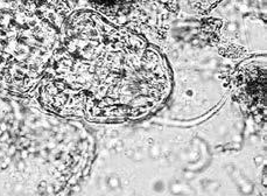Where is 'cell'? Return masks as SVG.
<instances>
[{"mask_svg": "<svg viewBox=\"0 0 267 196\" xmlns=\"http://www.w3.org/2000/svg\"><path fill=\"white\" fill-rule=\"evenodd\" d=\"M84 37L71 25L63 50L39 82L40 104L64 117L137 120L155 113L171 91L167 61L140 34L95 15Z\"/></svg>", "mask_w": 267, "mask_h": 196, "instance_id": "1", "label": "cell"}, {"mask_svg": "<svg viewBox=\"0 0 267 196\" xmlns=\"http://www.w3.org/2000/svg\"><path fill=\"white\" fill-rule=\"evenodd\" d=\"M265 70V57H250L238 64L229 79L235 101L259 123L266 117Z\"/></svg>", "mask_w": 267, "mask_h": 196, "instance_id": "2", "label": "cell"}]
</instances>
